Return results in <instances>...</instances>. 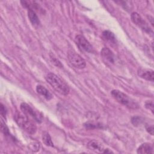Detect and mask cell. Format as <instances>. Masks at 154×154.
I'll return each instance as SVG.
<instances>
[{
	"instance_id": "e0dca14e",
	"label": "cell",
	"mask_w": 154,
	"mask_h": 154,
	"mask_svg": "<svg viewBox=\"0 0 154 154\" xmlns=\"http://www.w3.org/2000/svg\"><path fill=\"white\" fill-rule=\"evenodd\" d=\"M1 132L5 135H9V131L5 123H4L2 122H1Z\"/></svg>"
},
{
	"instance_id": "9c48e42d",
	"label": "cell",
	"mask_w": 154,
	"mask_h": 154,
	"mask_svg": "<svg viewBox=\"0 0 154 154\" xmlns=\"http://www.w3.org/2000/svg\"><path fill=\"white\" fill-rule=\"evenodd\" d=\"M137 73L140 78L144 79H146L147 81L153 82V79H154L153 70L150 69L140 68V69H138Z\"/></svg>"
},
{
	"instance_id": "ba28073f",
	"label": "cell",
	"mask_w": 154,
	"mask_h": 154,
	"mask_svg": "<svg viewBox=\"0 0 154 154\" xmlns=\"http://www.w3.org/2000/svg\"><path fill=\"white\" fill-rule=\"evenodd\" d=\"M100 55L106 64H113L115 63L116 57L113 52L108 48H103L100 51Z\"/></svg>"
},
{
	"instance_id": "5b68a950",
	"label": "cell",
	"mask_w": 154,
	"mask_h": 154,
	"mask_svg": "<svg viewBox=\"0 0 154 154\" xmlns=\"http://www.w3.org/2000/svg\"><path fill=\"white\" fill-rule=\"evenodd\" d=\"M75 43L78 46L79 49L81 51L87 52H93V48L90 43L87 41V40L82 35H77L75 36Z\"/></svg>"
},
{
	"instance_id": "7a4b0ae2",
	"label": "cell",
	"mask_w": 154,
	"mask_h": 154,
	"mask_svg": "<svg viewBox=\"0 0 154 154\" xmlns=\"http://www.w3.org/2000/svg\"><path fill=\"white\" fill-rule=\"evenodd\" d=\"M14 119L17 125L23 130L29 134H34L37 131V127L34 122L30 117L24 114L16 112L14 116Z\"/></svg>"
},
{
	"instance_id": "ac0fdd59",
	"label": "cell",
	"mask_w": 154,
	"mask_h": 154,
	"mask_svg": "<svg viewBox=\"0 0 154 154\" xmlns=\"http://www.w3.org/2000/svg\"><path fill=\"white\" fill-rule=\"evenodd\" d=\"M153 102L152 100H147L145 103V106L148 109H150L152 113H153Z\"/></svg>"
},
{
	"instance_id": "9a60e30c",
	"label": "cell",
	"mask_w": 154,
	"mask_h": 154,
	"mask_svg": "<svg viewBox=\"0 0 154 154\" xmlns=\"http://www.w3.org/2000/svg\"><path fill=\"white\" fill-rule=\"evenodd\" d=\"M42 140L45 145L47 146L54 147V144L52 141L49 134L47 132H44L42 134Z\"/></svg>"
},
{
	"instance_id": "ffe728a7",
	"label": "cell",
	"mask_w": 154,
	"mask_h": 154,
	"mask_svg": "<svg viewBox=\"0 0 154 154\" xmlns=\"http://www.w3.org/2000/svg\"><path fill=\"white\" fill-rule=\"evenodd\" d=\"M39 147H40V144L38 143H34V145L31 144V149L32 152H37L39 150Z\"/></svg>"
},
{
	"instance_id": "8fae6325",
	"label": "cell",
	"mask_w": 154,
	"mask_h": 154,
	"mask_svg": "<svg viewBox=\"0 0 154 154\" xmlns=\"http://www.w3.org/2000/svg\"><path fill=\"white\" fill-rule=\"evenodd\" d=\"M137 153L140 154H148L153 153V147L150 143H145L142 144L137 149Z\"/></svg>"
},
{
	"instance_id": "5bb4252c",
	"label": "cell",
	"mask_w": 154,
	"mask_h": 154,
	"mask_svg": "<svg viewBox=\"0 0 154 154\" xmlns=\"http://www.w3.org/2000/svg\"><path fill=\"white\" fill-rule=\"evenodd\" d=\"M102 37L103 39H105L106 41L109 42L110 43L112 44H116L117 41H116V38L114 35V34L109 31H104L102 32Z\"/></svg>"
},
{
	"instance_id": "6da1fadb",
	"label": "cell",
	"mask_w": 154,
	"mask_h": 154,
	"mask_svg": "<svg viewBox=\"0 0 154 154\" xmlns=\"http://www.w3.org/2000/svg\"><path fill=\"white\" fill-rule=\"evenodd\" d=\"M46 80L60 94L64 96L69 94L70 88L68 85L55 74L53 73H48L46 76Z\"/></svg>"
},
{
	"instance_id": "2e32d148",
	"label": "cell",
	"mask_w": 154,
	"mask_h": 154,
	"mask_svg": "<svg viewBox=\"0 0 154 154\" xmlns=\"http://www.w3.org/2000/svg\"><path fill=\"white\" fill-rule=\"evenodd\" d=\"M50 58H51V60L52 62V63L55 65L57 67H59L60 68H61L63 67V65L61 64V63H60V61L52 54H50Z\"/></svg>"
},
{
	"instance_id": "52a82bcc",
	"label": "cell",
	"mask_w": 154,
	"mask_h": 154,
	"mask_svg": "<svg viewBox=\"0 0 154 154\" xmlns=\"http://www.w3.org/2000/svg\"><path fill=\"white\" fill-rule=\"evenodd\" d=\"M132 21L137 26L140 27L142 29L148 33H152V31L148 26L145 20L141 17V16L137 12H133L131 15Z\"/></svg>"
},
{
	"instance_id": "277c9868",
	"label": "cell",
	"mask_w": 154,
	"mask_h": 154,
	"mask_svg": "<svg viewBox=\"0 0 154 154\" xmlns=\"http://www.w3.org/2000/svg\"><path fill=\"white\" fill-rule=\"evenodd\" d=\"M67 58L70 64L77 69H84L86 66L85 60L75 51H69L67 53Z\"/></svg>"
},
{
	"instance_id": "7402d4cb",
	"label": "cell",
	"mask_w": 154,
	"mask_h": 154,
	"mask_svg": "<svg viewBox=\"0 0 154 154\" xmlns=\"http://www.w3.org/2000/svg\"><path fill=\"white\" fill-rule=\"evenodd\" d=\"M146 131L150 134H151L152 135H153V126L152 125H147L146 126Z\"/></svg>"
},
{
	"instance_id": "8992f818",
	"label": "cell",
	"mask_w": 154,
	"mask_h": 154,
	"mask_svg": "<svg viewBox=\"0 0 154 154\" xmlns=\"http://www.w3.org/2000/svg\"><path fill=\"white\" fill-rule=\"evenodd\" d=\"M20 109L22 111V112L24 114L26 115L29 117L32 118L34 121L40 123L42 122V117L41 116L38 114L37 112H36L28 104L26 103L23 102L20 104Z\"/></svg>"
},
{
	"instance_id": "44dd1931",
	"label": "cell",
	"mask_w": 154,
	"mask_h": 154,
	"mask_svg": "<svg viewBox=\"0 0 154 154\" xmlns=\"http://www.w3.org/2000/svg\"><path fill=\"white\" fill-rule=\"evenodd\" d=\"M0 113H1V115L2 116V117H3L4 118L5 117L7 111H6L5 106L2 103H1V106H0Z\"/></svg>"
},
{
	"instance_id": "30bf717a",
	"label": "cell",
	"mask_w": 154,
	"mask_h": 154,
	"mask_svg": "<svg viewBox=\"0 0 154 154\" xmlns=\"http://www.w3.org/2000/svg\"><path fill=\"white\" fill-rule=\"evenodd\" d=\"M87 146L90 150L97 153H103L105 150L102 144L94 140L90 141L87 144Z\"/></svg>"
},
{
	"instance_id": "3957f363",
	"label": "cell",
	"mask_w": 154,
	"mask_h": 154,
	"mask_svg": "<svg viewBox=\"0 0 154 154\" xmlns=\"http://www.w3.org/2000/svg\"><path fill=\"white\" fill-rule=\"evenodd\" d=\"M112 96L120 103L132 109H137L138 104L129 97L128 95L118 90H113L111 91Z\"/></svg>"
},
{
	"instance_id": "4fadbf2b",
	"label": "cell",
	"mask_w": 154,
	"mask_h": 154,
	"mask_svg": "<svg viewBox=\"0 0 154 154\" xmlns=\"http://www.w3.org/2000/svg\"><path fill=\"white\" fill-rule=\"evenodd\" d=\"M28 16L31 22V23L34 26H37L40 25V20L37 15L36 14L35 11L32 10H28Z\"/></svg>"
},
{
	"instance_id": "d6986e66",
	"label": "cell",
	"mask_w": 154,
	"mask_h": 154,
	"mask_svg": "<svg viewBox=\"0 0 154 154\" xmlns=\"http://www.w3.org/2000/svg\"><path fill=\"white\" fill-rule=\"evenodd\" d=\"M141 120L140 118L138 117H134L132 118V123L134 126H137L138 125H140Z\"/></svg>"
},
{
	"instance_id": "7c38bea8",
	"label": "cell",
	"mask_w": 154,
	"mask_h": 154,
	"mask_svg": "<svg viewBox=\"0 0 154 154\" xmlns=\"http://www.w3.org/2000/svg\"><path fill=\"white\" fill-rule=\"evenodd\" d=\"M36 91L37 92V93L43 96L47 100H51L53 97L52 94L49 91L48 89H46L43 85H37Z\"/></svg>"
}]
</instances>
